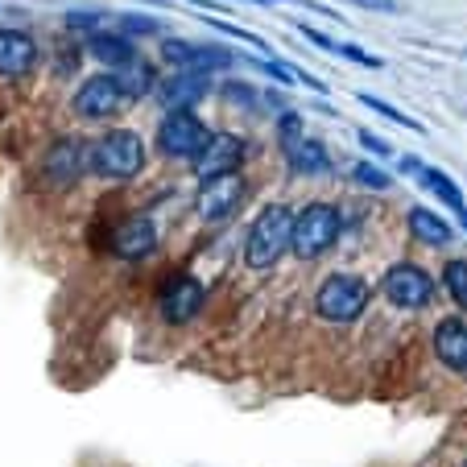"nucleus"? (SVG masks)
Returning <instances> with one entry per match:
<instances>
[{
  "label": "nucleus",
  "mask_w": 467,
  "mask_h": 467,
  "mask_svg": "<svg viewBox=\"0 0 467 467\" xmlns=\"http://www.w3.org/2000/svg\"><path fill=\"white\" fill-rule=\"evenodd\" d=\"M290 240H294V212L285 203L265 207L253 220V228H248L244 265L248 269H269V265H277L290 253Z\"/></svg>",
  "instance_id": "1"
},
{
  "label": "nucleus",
  "mask_w": 467,
  "mask_h": 467,
  "mask_svg": "<svg viewBox=\"0 0 467 467\" xmlns=\"http://www.w3.org/2000/svg\"><path fill=\"white\" fill-rule=\"evenodd\" d=\"M91 170H96L99 178H112V182L137 178L145 170V141H141V132H132V129L104 132V137L91 145Z\"/></svg>",
  "instance_id": "2"
},
{
  "label": "nucleus",
  "mask_w": 467,
  "mask_h": 467,
  "mask_svg": "<svg viewBox=\"0 0 467 467\" xmlns=\"http://www.w3.org/2000/svg\"><path fill=\"white\" fill-rule=\"evenodd\" d=\"M368 282L356 274H331L323 285L315 290V315L327 318V323H336V327H348L356 323V318L368 310Z\"/></svg>",
  "instance_id": "3"
},
{
  "label": "nucleus",
  "mask_w": 467,
  "mask_h": 467,
  "mask_svg": "<svg viewBox=\"0 0 467 467\" xmlns=\"http://www.w3.org/2000/svg\"><path fill=\"white\" fill-rule=\"evenodd\" d=\"M339 212L331 203H306L298 215H294V240H290V253L298 261H318L327 248L339 240Z\"/></svg>",
  "instance_id": "4"
},
{
  "label": "nucleus",
  "mask_w": 467,
  "mask_h": 467,
  "mask_svg": "<svg viewBox=\"0 0 467 467\" xmlns=\"http://www.w3.org/2000/svg\"><path fill=\"white\" fill-rule=\"evenodd\" d=\"M380 294L389 298V306L397 310H422L434 298V277L426 269H418L414 261H397L380 277Z\"/></svg>",
  "instance_id": "5"
},
{
  "label": "nucleus",
  "mask_w": 467,
  "mask_h": 467,
  "mask_svg": "<svg viewBox=\"0 0 467 467\" xmlns=\"http://www.w3.org/2000/svg\"><path fill=\"white\" fill-rule=\"evenodd\" d=\"M212 141V129L194 112H166L158 124V150L166 158H199V150Z\"/></svg>",
  "instance_id": "6"
},
{
  "label": "nucleus",
  "mask_w": 467,
  "mask_h": 467,
  "mask_svg": "<svg viewBox=\"0 0 467 467\" xmlns=\"http://www.w3.org/2000/svg\"><path fill=\"white\" fill-rule=\"evenodd\" d=\"M124 104H129V99H124L120 83L112 79V71L91 75V79H83L79 91H75V112H79L83 120H112Z\"/></svg>",
  "instance_id": "7"
},
{
  "label": "nucleus",
  "mask_w": 467,
  "mask_h": 467,
  "mask_svg": "<svg viewBox=\"0 0 467 467\" xmlns=\"http://www.w3.org/2000/svg\"><path fill=\"white\" fill-rule=\"evenodd\" d=\"M207 302V285L199 277H174V282L161 285V318L174 327H186Z\"/></svg>",
  "instance_id": "8"
},
{
  "label": "nucleus",
  "mask_w": 467,
  "mask_h": 467,
  "mask_svg": "<svg viewBox=\"0 0 467 467\" xmlns=\"http://www.w3.org/2000/svg\"><path fill=\"white\" fill-rule=\"evenodd\" d=\"M207 96H212V75L203 71H174L158 83V99L166 112H194V104H203Z\"/></svg>",
  "instance_id": "9"
},
{
  "label": "nucleus",
  "mask_w": 467,
  "mask_h": 467,
  "mask_svg": "<svg viewBox=\"0 0 467 467\" xmlns=\"http://www.w3.org/2000/svg\"><path fill=\"white\" fill-rule=\"evenodd\" d=\"M112 253L120 261H145V256H153L158 253V223L150 215H129L112 232Z\"/></svg>",
  "instance_id": "10"
},
{
  "label": "nucleus",
  "mask_w": 467,
  "mask_h": 467,
  "mask_svg": "<svg viewBox=\"0 0 467 467\" xmlns=\"http://www.w3.org/2000/svg\"><path fill=\"white\" fill-rule=\"evenodd\" d=\"M240 199H244V178L240 174H220V178H203V186H199V215L203 220H223V215H232L240 207Z\"/></svg>",
  "instance_id": "11"
},
{
  "label": "nucleus",
  "mask_w": 467,
  "mask_h": 467,
  "mask_svg": "<svg viewBox=\"0 0 467 467\" xmlns=\"http://www.w3.org/2000/svg\"><path fill=\"white\" fill-rule=\"evenodd\" d=\"M240 158H244V141L232 132H212V141L199 150L194 158V174L199 178H220V174H236Z\"/></svg>",
  "instance_id": "12"
},
{
  "label": "nucleus",
  "mask_w": 467,
  "mask_h": 467,
  "mask_svg": "<svg viewBox=\"0 0 467 467\" xmlns=\"http://www.w3.org/2000/svg\"><path fill=\"white\" fill-rule=\"evenodd\" d=\"M83 170H91V153L83 150V141L62 137V141L50 145V153H46V178L54 186H75L83 178Z\"/></svg>",
  "instance_id": "13"
},
{
  "label": "nucleus",
  "mask_w": 467,
  "mask_h": 467,
  "mask_svg": "<svg viewBox=\"0 0 467 467\" xmlns=\"http://www.w3.org/2000/svg\"><path fill=\"white\" fill-rule=\"evenodd\" d=\"M34 62H37V42L26 29H0V75H5V79L29 75Z\"/></svg>",
  "instance_id": "14"
},
{
  "label": "nucleus",
  "mask_w": 467,
  "mask_h": 467,
  "mask_svg": "<svg viewBox=\"0 0 467 467\" xmlns=\"http://www.w3.org/2000/svg\"><path fill=\"white\" fill-rule=\"evenodd\" d=\"M434 356L451 372H467V323L463 318H442L434 327Z\"/></svg>",
  "instance_id": "15"
},
{
  "label": "nucleus",
  "mask_w": 467,
  "mask_h": 467,
  "mask_svg": "<svg viewBox=\"0 0 467 467\" xmlns=\"http://www.w3.org/2000/svg\"><path fill=\"white\" fill-rule=\"evenodd\" d=\"M282 150H285V161H290L294 174L315 178V174H327V170H331V158H327V150L315 141V137H298V141H285Z\"/></svg>",
  "instance_id": "16"
},
{
  "label": "nucleus",
  "mask_w": 467,
  "mask_h": 467,
  "mask_svg": "<svg viewBox=\"0 0 467 467\" xmlns=\"http://www.w3.org/2000/svg\"><path fill=\"white\" fill-rule=\"evenodd\" d=\"M112 79L120 83L124 99H145L153 88H158V71H153L145 58H129L124 67H116L112 71Z\"/></svg>",
  "instance_id": "17"
},
{
  "label": "nucleus",
  "mask_w": 467,
  "mask_h": 467,
  "mask_svg": "<svg viewBox=\"0 0 467 467\" xmlns=\"http://www.w3.org/2000/svg\"><path fill=\"white\" fill-rule=\"evenodd\" d=\"M410 232H414V240H422V244H431V248H447L451 240H455L451 223L442 220V215H434L431 207H414V212H410Z\"/></svg>",
  "instance_id": "18"
},
{
  "label": "nucleus",
  "mask_w": 467,
  "mask_h": 467,
  "mask_svg": "<svg viewBox=\"0 0 467 467\" xmlns=\"http://www.w3.org/2000/svg\"><path fill=\"white\" fill-rule=\"evenodd\" d=\"M88 50L96 62H104V67H124L129 58H137V50H132V37L129 34H91L88 37Z\"/></svg>",
  "instance_id": "19"
},
{
  "label": "nucleus",
  "mask_w": 467,
  "mask_h": 467,
  "mask_svg": "<svg viewBox=\"0 0 467 467\" xmlns=\"http://www.w3.org/2000/svg\"><path fill=\"white\" fill-rule=\"evenodd\" d=\"M418 182H422L426 191L434 194V199H442V203H447L451 212H463V207H467V203H463V191H459V186L451 182V178L442 174V170H426V166H422V174H418Z\"/></svg>",
  "instance_id": "20"
},
{
  "label": "nucleus",
  "mask_w": 467,
  "mask_h": 467,
  "mask_svg": "<svg viewBox=\"0 0 467 467\" xmlns=\"http://www.w3.org/2000/svg\"><path fill=\"white\" fill-rule=\"evenodd\" d=\"M228 67H236V54L223 50V46H194V62H191V71H228Z\"/></svg>",
  "instance_id": "21"
},
{
  "label": "nucleus",
  "mask_w": 467,
  "mask_h": 467,
  "mask_svg": "<svg viewBox=\"0 0 467 467\" xmlns=\"http://www.w3.org/2000/svg\"><path fill=\"white\" fill-rule=\"evenodd\" d=\"M442 290L459 310H467V261H447L442 265Z\"/></svg>",
  "instance_id": "22"
},
{
  "label": "nucleus",
  "mask_w": 467,
  "mask_h": 467,
  "mask_svg": "<svg viewBox=\"0 0 467 467\" xmlns=\"http://www.w3.org/2000/svg\"><path fill=\"white\" fill-rule=\"evenodd\" d=\"M356 99H360L364 108H372V112H380V116H385V120L401 124V129H410V132H422V124H418L414 116H406V112H401V108L385 104V99H380V96H368V91H360V96H356Z\"/></svg>",
  "instance_id": "23"
},
{
  "label": "nucleus",
  "mask_w": 467,
  "mask_h": 467,
  "mask_svg": "<svg viewBox=\"0 0 467 467\" xmlns=\"http://www.w3.org/2000/svg\"><path fill=\"white\" fill-rule=\"evenodd\" d=\"M161 58H166L170 67H178V71H191L194 46L191 42H178V37H166V42H161Z\"/></svg>",
  "instance_id": "24"
},
{
  "label": "nucleus",
  "mask_w": 467,
  "mask_h": 467,
  "mask_svg": "<svg viewBox=\"0 0 467 467\" xmlns=\"http://www.w3.org/2000/svg\"><path fill=\"white\" fill-rule=\"evenodd\" d=\"M120 29L129 37H150V34H161V21H153V17H145V13H124L120 17Z\"/></svg>",
  "instance_id": "25"
},
{
  "label": "nucleus",
  "mask_w": 467,
  "mask_h": 467,
  "mask_svg": "<svg viewBox=\"0 0 467 467\" xmlns=\"http://www.w3.org/2000/svg\"><path fill=\"white\" fill-rule=\"evenodd\" d=\"M352 178H356L360 186H368V191H389V186H393V178H389L385 170H377L372 161H360V166L352 170Z\"/></svg>",
  "instance_id": "26"
},
{
  "label": "nucleus",
  "mask_w": 467,
  "mask_h": 467,
  "mask_svg": "<svg viewBox=\"0 0 467 467\" xmlns=\"http://www.w3.org/2000/svg\"><path fill=\"white\" fill-rule=\"evenodd\" d=\"M277 132H282V145L285 141H298V137H302V116L298 112H282V116H277Z\"/></svg>",
  "instance_id": "27"
},
{
  "label": "nucleus",
  "mask_w": 467,
  "mask_h": 467,
  "mask_svg": "<svg viewBox=\"0 0 467 467\" xmlns=\"http://www.w3.org/2000/svg\"><path fill=\"white\" fill-rule=\"evenodd\" d=\"M336 54H344V58H352V62H360V67H368V71H380L385 62L377 58V54H368V50H360V46H339Z\"/></svg>",
  "instance_id": "28"
},
{
  "label": "nucleus",
  "mask_w": 467,
  "mask_h": 467,
  "mask_svg": "<svg viewBox=\"0 0 467 467\" xmlns=\"http://www.w3.org/2000/svg\"><path fill=\"white\" fill-rule=\"evenodd\" d=\"M356 141H360V150L372 153V158H389V153H393L385 141H380V137H372L368 129H356Z\"/></svg>",
  "instance_id": "29"
},
{
  "label": "nucleus",
  "mask_w": 467,
  "mask_h": 467,
  "mask_svg": "<svg viewBox=\"0 0 467 467\" xmlns=\"http://www.w3.org/2000/svg\"><path fill=\"white\" fill-rule=\"evenodd\" d=\"M298 29H302V37H306V42H315V46H318V50H327V54H336V50H339V46H336V37L318 34L315 26H302V21H298Z\"/></svg>",
  "instance_id": "30"
},
{
  "label": "nucleus",
  "mask_w": 467,
  "mask_h": 467,
  "mask_svg": "<svg viewBox=\"0 0 467 467\" xmlns=\"http://www.w3.org/2000/svg\"><path fill=\"white\" fill-rule=\"evenodd\" d=\"M99 21H104L99 13H67V26L71 29H96Z\"/></svg>",
  "instance_id": "31"
},
{
  "label": "nucleus",
  "mask_w": 467,
  "mask_h": 467,
  "mask_svg": "<svg viewBox=\"0 0 467 467\" xmlns=\"http://www.w3.org/2000/svg\"><path fill=\"white\" fill-rule=\"evenodd\" d=\"M223 96L236 99V104H248V99H253V88H248V83H223Z\"/></svg>",
  "instance_id": "32"
},
{
  "label": "nucleus",
  "mask_w": 467,
  "mask_h": 467,
  "mask_svg": "<svg viewBox=\"0 0 467 467\" xmlns=\"http://www.w3.org/2000/svg\"><path fill=\"white\" fill-rule=\"evenodd\" d=\"M401 174H422V158H414V153H406V158H401Z\"/></svg>",
  "instance_id": "33"
},
{
  "label": "nucleus",
  "mask_w": 467,
  "mask_h": 467,
  "mask_svg": "<svg viewBox=\"0 0 467 467\" xmlns=\"http://www.w3.org/2000/svg\"><path fill=\"white\" fill-rule=\"evenodd\" d=\"M459 223H463V232H467V207H463V212H459Z\"/></svg>",
  "instance_id": "34"
},
{
  "label": "nucleus",
  "mask_w": 467,
  "mask_h": 467,
  "mask_svg": "<svg viewBox=\"0 0 467 467\" xmlns=\"http://www.w3.org/2000/svg\"><path fill=\"white\" fill-rule=\"evenodd\" d=\"M253 5H269V0H253Z\"/></svg>",
  "instance_id": "35"
},
{
  "label": "nucleus",
  "mask_w": 467,
  "mask_h": 467,
  "mask_svg": "<svg viewBox=\"0 0 467 467\" xmlns=\"http://www.w3.org/2000/svg\"><path fill=\"white\" fill-rule=\"evenodd\" d=\"M463 467H467V459H463Z\"/></svg>",
  "instance_id": "36"
}]
</instances>
